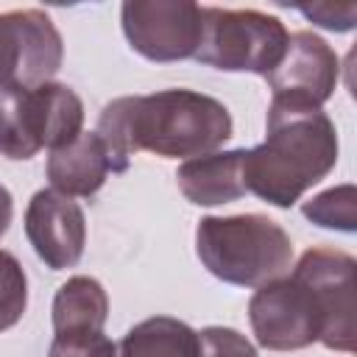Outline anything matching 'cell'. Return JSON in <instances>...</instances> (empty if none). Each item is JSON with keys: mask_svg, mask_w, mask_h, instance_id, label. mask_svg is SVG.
Segmentation results:
<instances>
[{"mask_svg": "<svg viewBox=\"0 0 357 357\" xmlns=\"http://www.w3.org/2000/svg\"><path fill=\"white\" fill-rule=\"evenodd\" d=\"M229 109L195 89H162L153 95H126L103 106L98 139L114 173L128 170L137 151L165 159H195L218 151L231 137Z\"/></svg>", "mask_w": 357, "mask_h": 357, "instance_id": "cell-1", "label": "cell"}, {"mask_svg": "<svg viewBox=\"0 0 357 357\" xmlns=\"http://www.w3.org/2000/svg\"><path fill=\"white\" fill-rule=\"evenodd\" d=\"M335 165V123L321 109L271 100L265 142L243 153V184L265 204L290 209Z\"/></svg>", "mask_w": 357, "mask_h": 357, "instance_id": "cell-2", "label": "cell"}, {"mask_svg": "<svg viewBox=\"0 0 357 357\" xmlns=\"http://www.w3.org/2000/svg\"><path fill=\"white\" fill-rule=\"evenodd\" d=\"M195 254L215 279L237 287H262L287 273L293 243L276 220L248 212L201 218L195 229Z\"/></svg>", "mask_w": 357, "mask_h": 357, "instance_id": "cell-3", "label": "cell"}, {"mask_svg": "<svg viewBox=\"0 0 357 357\" xmlns=\"http://www.w3.org/2000/svg\"><path fill=\"white\" fill-rule=\"evenodd\" d=\"M84 103L67 86H0V153L31 159L42 148H64L81 137Z\"/></svg>", "mask_w": 357, "mask_h": 357, "instance_id": "cell-4", "label": "cell"}, {"mask_svg": "<svg viewBox=\"0 0 357 357\" xmlns=\"http://www.w3.org/2000/svg\"><path fill=\"white\" fill-rule=\"evenodd\" d=\"M287 36L284 22L273 14L204 6V28L192 59L226 73L268 75L284 56Z\"/></svg>", "mask_w": 357, "mask_h": 357, "instance_id": "cell-5", "label": "cell"}, {"mask_svg": "<svg viewBox=\"0 0 357 357\" xmlns=\"http://www.w3.org/2000/svg\"><path fill=\"white\" fill-rule=\"evenodd\" d=\"M248 321L257 343L271 351L307 349L324 335L318 301L312 290L293 273L257 287L248 301Z\"/></svg>", "mask_w": 357, "mask_h": 357, "instance_id": "cell-6", "label": "cell"}, {"mask_svg": "<svg viewBox=\"0 0 357 357\" xmlns=\"http://www.w3.org/2000/svg\"><path fill=\"white\" fill-rule=\"evenodd\" d=\"M120 22L131 50L148 61L167 64L195 56L204 6L192 0H126Z\"/></svg>", "mask_w": 357, "mask_h": 357, "instance_id": "cell-7", "label": "cell"}, {"mask_svg": "<svg viewBox=\"0 0 357 357\" xmlns=\"http://www.w3.org/2000/svg\"><path fill=\"white\" fill-rule=\"evenodd\" d=\"M64 59L53 20L39 8L0 14V86H42Z\"/></svg>", "mask_w": 357, "mask_h": 357, "instance_id": "cell-8", "label": "cell"}, {"mask_svg": "<svg viewBox=\"0 0 357 357\" xmlns=\"http://www.w3.org/2000/svg\"><path fill=\"white\" fill-rule=\"evenodd\" d=\"M354 268V257L337 248H310L293 268V276L301 279L318 301L324 318V335L318 343L335 351H354L357 346Z\"/></svg>", "mask_w": 357, "mask_h": 357, "instance_id": "cell-9", "label": "cell"}, {"mask_svg": "<svg viewBox=\"0 0 357 357\" xmlns=\"http://www.w3.org/2000/svg\"><path fill=\"white\" fill-rule=\"evenodd\" d=\"M337 75H340L337 53L318 33L296 31L287 36L284 56L265 78L273 92L271 100L321 109L332 98L337 86Z\"/></svg>", "mask_w": 357, "mask_h": 357, "instance_id": "cell-10", "label": "cell"}, {"mask_svg": "<svg viewBox=\"0 0 357 357\" xmlns=\"http://www.w3.org/2000/svg\"><path fill=\"white\" fill-rule=\"evenodd\" d=\"M25 234L50 271L78 265L86 245L84 209L59 190H39L25 209Z\"/></svg>", "mask_w": 357, "mask_h": 357, "instance_id": "cell-11", "label": "cell"}, {"mask_svg": "<svg viewBox=\"0 0 357 357\" xmlns=\"http://www.w3.org/2000/svg\"><path fill=\"white\" fill-rule=\"evenodd\" d=\"M243 153H245V148L212 151V153L187 159L176 170L178 190L195 206H218V204H229V201L243 198L245 195Z\"/></svg>", "mask_w": 357, "mask_h": 357, "instance_id": "cell-12", "label": "cell"}, {"mask_svg": "<svg viewBox=\"0 0 357 357\" xmlns=\"http://www.w3.org/2000/svg\"><path fill=\"white\" fill-rule=\"evenodd\" d=\"M109 170H112V165H109L106 148L95 131H81V137H75L64 148L50 151V156H47V178H50L53 190H59L70 198L73 195H81V198L95 195L103 187Z\"/></svg>", "mask_w": 357, "mask_h": 357, "instance_id": "cell-13", "label": "cell"}, {"mask_svg": "<svg viewBox=\"0 0 357 357\" xmlns=\"http://www.w3.org/2000/svg\"><path fill=\"white\" fill-rule=\"evenodd\" d=\"M109 318V296L103 284L92 276H70L53 298V332L67 335H95L103 332Z\"/></svg>", "mask_w": 357, "mask_h": 357, "instance_id": "cell-14", "label": "cell"}, {"mask_svg": "<svg viewBox=\"0 0 357 357\" xmlns=\"http://www.w3.org/2000/svg\"><path fill=\"white\" fill-rule=\"evenodd\" d=\"M117 357H198V332L178 318L153 315L126 332Z\"/></svg>", "mask_w": 357, "mask_h": 357, "instance_id": "cell-15", "label": "cell"}, {"mask_svg": "<svg viewBox=\"0 0 357 357\" xmlns=\"http://www.w3.org/2000/svg\"><path fill=\"white\" fill-rule=\"evenodd\" d=\"M301 212L315 226L337 229V231H354L357 229V190H354V184L329 187V190L318 192L315 198L304 201Z\"/></svg>", "mask_w": 357, "mask_h": 357, "instance_id": "cell-16", "label": "cell"}, {"mask_svg": "<svg viewBox=\"0 0 357 357\" xmlns=\"http://www.w3.org/2000/svg\"><path fill=\"white\" fill-rule=\"evenodd\" d=\"M28 307V279L20 259L0 248V332L11 329Z\"/></svg>", "mask_w": 357, "mask_h": 357, "instance_id": "cell-17", "label": "cell"}, {"mask_svg": "<svg viewBox=\"0 0 357 357\" xmlns=\"http://www.w3.org/2000/svg\"><path fill=\"white\" fill-rule=\"evenodd\" d=\"M198 357H259V354L237 329L206 326L198 332Z\"/></svg>", "mask_w": 357, "mask_h": 357, "instance_id": "cell-18", "label": "cell"}, {"mask_svg": "<svg viewBox=\"0 0 357 357\" xmlns=\"http://www.w3.org/2000/svg\"><path fill=\"white\" fill-rule=\"evenodd\" d=\"M47 357H117V346L103 335H67L53 337Z\"/></svg>", "mask_w": 357, "mask_h": 357, "instance_id": "cell-19", "label": "cell"}, {"mask_svg": "<svg viewBox=\"0 0 357 357\" xmlns=\"http://www.w3.org/2000/svg\"><path fill=\"white\" fill-rule=\"evenodd\" d=\"M298 11L312 20L315 25L326 28V31H351L357 22V6H332V3H315V6H298Z\"/></svg>", "mask_w": 357, "mask_h": 357, "instance_id": "cell-20", "label": "cell"}, {"mask_svg": "<svg viewBox=\"0 0 357 357\" xmlns=\"http://www.w3.org/2000/svg\"><path fill=\"white\" fill-rule=\"evenodd\" d=\"M11 215H14V201H11V192L0 184V237L8 231L11 226Z\"/></svg>", "mask_w": 357, "mask_h": 357, "instance_id": "cell-21", "label": "cell"}]
</instances>
